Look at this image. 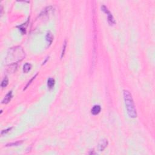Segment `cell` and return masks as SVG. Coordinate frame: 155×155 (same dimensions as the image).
Instances as JSON below:
<instances>
[{
	"mask_svg": "<svg viewBox=\"0 0 155 155\" xmlns=\"http://www.w3.org/2000/svg\"><path fill=\"white\" fill-rule=\"evenodd\" d=\"M24 56V52L19 47L11 48L7 53L6 62L7 64H15L22 60Z\"/></svg>",
	"mask_w": 155,
	"mask_h": 155,
	"instance_id": "cell-1",
	"label": "cell"
},
{
	"mask_svg": "<svg viewBox=\"0 0 155 155\" xmlns=\"http://www.w3.org/2000/svg\"><path fill=\"white\" fill-rule=\"evenodd\" d=\"M123 95H124V99L125 101L127 113L129 117L135 118L137 116V113H136V110L132 95L126 90H124L123 91Z\"/></svg>",
	"mask_w": 155,
	"mask_h": 155,
	"instance_id": "cell-2",
	"label": "cell"
},
{
	"mask_svg": "<svg viewBox=\"0 0 155 155\" xmlns=\"http://www.w3.org/2000/svg\"><path fill=\"white\" fill-rule=\"evenodd\" d=\"M101 9L104 12H105L106 14L107 15V19H108V22L110 24V25H113L115 24V21L114 19L113 15L111 14V13L110 12L109 10H108L107 7L105 6H103L101 7Z\"/></svg>",
	"mask_w": 155,
	"mask_h": 155,
	"instance_id": "cell-3",
	"label": "cell"
},
{
	"mask_svg": "<svg viewBox=\"0 0 155 155\" xmlns=\"http://www.w3.org/2000/svg\"><path fill=\"white\" fill-rule=\"evenodd\" d=\"M107 144H108V141L106 139H103L102 141H101L99 143L98 146V148L99 151H103L105 149L106 147L107 146Z\"/></svg>",
	"mask_w": 155,
	"mask_h": 155,
	"instance_id": "cell-4",
	"label": "cell"
},
{
	"mask_svg": "<svg viewBox=\"0 0 155 155\" xmlns=\"http://www.w3.org/2000/svg\"><path fill=\"white\" fill-rule=\"evenodd\" d=\"M12 92H9L7 95H6V96L4 97V98L3 99V100L2 101V104H7L10 101L11 99L12 98Z\"/></svg>",
	"mask_w": 155,
	"mask_h": 155,
	"instance_id": "cell-5",
	"label": "cell"
},
{
	"mask_svg": "<svg viewBox=\"0 0 155 155\" xmlns=\"http://www.w3.org/2000/svg\"><path fill=\"white\" fill-rule=\"evenodd\" d=\"M46 39L47 43H48L49 46L52 43L53 40V36L52 34L50 32H47V35H46Z\"/></svg>",
	"mask_w": 155,
	"mask_h": 155,
	"instance_id": "cell-6",
	"label": "cell"
},
{
	"mask_svg": "<svg viewBox=\"0 0 155 155\" xmlns=\"http://www.w3.org/2000/svg\"><path fill=\"white\" fill-rule=\"evenodd\" d=\"M101 110V106L99 105H96L93 107L91 112H92V113L93 115H96L100 113Z\"/></svg>",
	"mask_w": 155,
	"mask_h": 155,
	"instance_id": "cell-7",
	"label": "cell"
},
{
	"mask_svg": "<svg viewBox=\"0 0 155 155\" xmlns=\"http://www.w3.org/2000/svg\"><path fill=\"white\" fill-rule=\"evenodd\" d=\"M32 69V65L29 63L25 64L24 66H23V71L25 73H27L29 71L31 70Z\"/></svg>",
	"mask_w": 155,
	"mask_h": 155,
	"instance_id": "cell-8",
	"label": "cell"
},
{
	"mask_svg": "<svg viewBox=\"0 0 155 155\" xmlns=\"http://www.w3.org/2000/svg\"><path fill=\"white\" fill-rule=\"evenodd\" d=\"M55 85V79L53 78H49L47 81V86L49 88H52Z\"/></svg>",
	"mask_w": 155,
	"mask_h": 155,
	"instance_id": "cell-9",
	"label": "cell"
},
{
	"mask_svg": "<svg viewBox=\"0 0 155 155\" xmlns=\"http://www.w3.org/2000/svg\"><path fill=\"white\" fill-rule=\"evenodd\" d=\"M8 83H9L8 78L7 77H5L4 78L3 80H2V83H1V87H2V88L6 87V86L8 85Z\"/></svg>",
	"mask_w": 155,
	"mask_h": 155,
	"instance_id": "cell-10",
	"label": "cell"
},
{
	"mask_svg": "<svg viewBox=\"0 0 155 155\" xmlns=\"http://www.w3.org/2000/svg\"><path fill=\"white\" fill-rule=\"evenodd\" d=\"M23 141H17L15 142H13V143H10V144H7L6 146H17V145H21Z\"/></svg>",
	"mask_w": 155,
	"mask_h": 155,
	"instance_id": "cell-11",
	"label": "cell"
},
{
	"mask_svg": "<svg viewBox=\"0 0 155 155\" xmlns=\"http://www.w3.org/2000/svg\"><path fill=\"white\" fill-rule=\"evenodd\" d=\"M66 46H67V41L65 40V41H64V44H63V50H62V53H61V58H63V56H64V55L65 51H66Z\"/></svg>",
	"mask_w": 155,
	"mask_h": 155,
	"instance_id": "cell-12",
	"label": "cell"
},
{
	"mask_svg": "<svg viewBox=\"0 0 155 155\" xmlns=\"http://www.w3.org/2000/svg\"><path fill=\"white\" fill-rule=\"evenodd\" d=\"M11 129H12V128H8V129L6 130H2V132H1V135H3L4 134H6V133H8V132H9V131H10Z\"/></svg>",
	"mask_w": 155,
	"mask_h": 155,
	"instance_id": "cell-13",
	"label": "cell"
}]
</instances>
